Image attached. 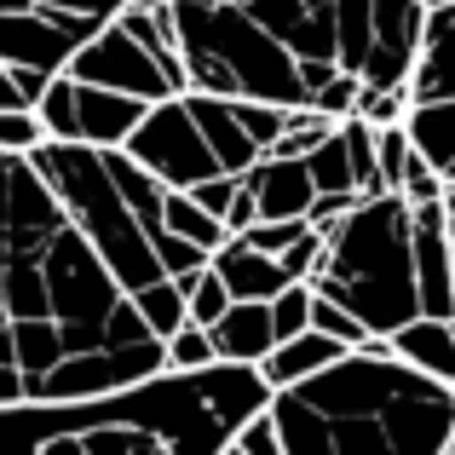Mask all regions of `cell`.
<instances>
[{"label": "cell", "mask_w": 455, "mask_h": 455, "mask_svg": "<svg viewBox=\"0 0 455 455\" xmlns=\"http://www.w3.org/2000/svg\"><path fill=\"white\" fill-rule=\"evenodd\" d=\"M185 196H196L202 208L213 213V220H225V213L236 208V196H243V179H231V173H220V179H208V185H196V190H185Z\"/></svg>", "instance_id": "32"}, {"label": "cell", "mask_w": 455, "mask_h": 455, "mask_svg": "<svg viewBox=\"0 0 455 455\" xmlns=\"http://www.w3.org/2000/svg\"><path fill=\"white\" fill-rule=\"evenodd\" d=\"M311 289L323 300L357 311L375 340H392L421 317V283H415V208L403 196H363V208L329 231Z\"/></svg>", "instance_id": "3"}, {"label": "cell", "mask_w": 455, "mask_h": 455, "mask_svg": "<svg viewBox=\"0 0 455 455\" xmlns=\"http://www.w3.org/2000/svg\"><path fill=\"white\" fill-rule=\"evenodd\" d=\"M167 236H185V243H196L202 254H220V248L231 243L225 220H213V213L202 208L196 196H185V190H173V196H167Z\"/></svg>", "instance_id": "21"}, {"label": "cell", "mask_w": 455, "mask_h": 455, "mask_svg": "<svg viewBox=\"0 0 455 455\" xmlns=\"http://www.w3.org/2000/svg\"><path fill=\"white\" fill-rule=\"evenodd\" d=\"M18 12H35V0H0V18H18Z\"/></svg>", "instance_id": "35"}, {"label": "cell", "mask_w": 455, "mask_h": 455, "mask_svg": "<svg viewBox=\"0 0 455 455\" xmlns=\"http://www.w3.org/2000/svg\"><path fill=\"white\" fill-rule=\"evenodd\" d=\"M104 156H110L116 190L127 196V208H133L139 225H145V236H150V243H156V236H167V196H173V190H167L150 167H139L127 150H104Z\"/></svg>", "instance_id": "17"}, {"label": "cell", "mask_w": 455, "mask_h": 455, "mask_svg": "<svg viewBox=\"0 0 455 455\" xmlns=\"http://www.w3.org/2000/svg\"><path fill=\"white\" fill-rule=\"evenodd\" d=\"M220 369V346H213V329H179L167 340V375H208Z\"/></svg>", "instance_id": "23"}, {"label": "cell", "mask_w": 455, "mask_h": 455, "mask_svg": "<svg viewBox=\"0 0 455 455\" xmlns=\"http://www.w3.org/2000/svg\"><path fill=\"white\" fill-rule=\"evenodd\" d=\"M403 127H410L415 150H421L438 173H450V167H455V99H444V104H415Z\"/></svg>", "instance_id": "19"}, {"label": "cell", "mask_w": 455, "mask_h": 455, "mask_svg": "<svg viewBox=\"0 0 455 455\" xmlns=\"http://www.w3.org/2000/svg\"><path fill=\"white\" fill-rule=\"evenodd\" d=\"M127 156H133L139 167H150L167 190H196V185H208V179H220V156H213L208 133H202V122L190 116L185 99L156 104L145 116V127L133 133Z\"/></svg>", "instance_id": "6"}, {"label": "cell", "mask_w": 455, "mask_h": 455, "mask_svg": "<svg viewBox=\"0 0 455 455\" xmlns=\"http://www.w3.org/2000/svg\"><path fill=\"white\" fill-rule=\"evenodd\" d=\"M213 271L225 277V289L236 294V300H254V306H271L283 289H294V277L283 271V259L259 254V248H248L243 236H231V243L213 254Z\"/></svg>", "instance_id": "14"}, {"label": "cell", "mask_w": 455, "mask_h": 455, "mask_svg": "<svg viewBox=\"0 0 455 455\" xmlns=\"http://www.w3.org/2000/svg\"><path fill=\"white\" fill-rule=\"evenodd\" d=\"M254 225H259V196H254V190L243 185V196H236V208L225 213V231H231V236H248Z\"/></svg>", "instance_id": "33"}, {"label": "cell", "mask_w": 455, "mask_h": 455, "mask_svg": "<svg viewBox=\"0 0 455 455\" xmlns=\"http://www.w3.org/2000/svg\"><path fill=\"white\" fill-rule=\"evenodd\" d=\"M311 311H317V289L311 283H294L271 300V317H277V340H300L311 334Z\"/></svg>", "instance_id": "27"}, {"label": "cell", "mask_w": 455, "mask_h": 455, "mask_svg": "<svg viewBox=\"0 0 455 455\" xmlns=\"http://www.w3.org/2000/svg\"><path fill=\"white\" fill-rule=\"evenodd\" d=\"M306 167H311L317 196H363V190H357V167H352V150H346V133H340V127H334V133L306 156Z\"/></svg>", "instance_id": "22"}, {"label": "cell", "mask_w": 455, "mask_h": 455, "mask_svg": "<svg viewBox=\"0 0 455 455\" xmlns=\"http://www.w3.org/2000/svg\"><path fill=\"white\" fill-rule=\"evenodd\" d=\"M236 116H243V127H248V139H254L259 150H277L283 145V133L294 127V110H283V104H254V99H236Z\"/></svg>", "instance_id": "26"}, {"label": "cell", "mask_w": 455, "mask_h": 455, "mask_svg": "<svg viewBox=\"0 0 455 455\" xmlns=\"http://www.w3.org/2000/svg\"><path fill=\"white\" fill-rule=\"evenodd\" d=\"M213 346H220V363H236V369H266V357L277 352V317L271 306H254V300H236L213 323Z\"/></svg>", "instance_id": "12"}, {"label": "cell", "mask_w": 455, "mask_h": 455, "mask_svg": "<svg viewBox=\"0 0 455 455\" xmlns=\"http://www.w3.org/2000/svg\"><path fill=\"white\" fill-rule=\"evenodd\" d=\"M173 23H179V58H185L190 92L311 110L306 64L248 6H225V0H173Z\"/></svg>", "instance_id": "4"}, {"label": "cell", "mask_w": 455, "mask_h": 455, "mask_svg": "<svg viewBox=\"0 0 455 455\" xmlns=\"http://www.w3.org/2000/svg\"><path fill=\"white\" fill-rule=\"evenodd\" d=\"M236 450L243 455H289L283 450V433H277V421H271V410H259L254 421L236 433Z\"/></svg>", "instance_id": "31"}, {"label": "cell", "mask_w": 455, "mask_h": 455, "mask_svg": "<svg viewBox=\"0 0 455 455\" xmlns=\"http://www.w3.org/2000/svg\"><path fill=\"white\" fill-rule=\"evenodd\" d=\"M69 76H76L81 87L127 92V99H145V104L185 99V81H179V76H173V69H167L156 52H145V46H139L133 35L122 29V23H110V29H99V35H92V41L76 52Z\"/></svg>", "instance_id": "7"}, {"label": "cell", "mask_w": 455, "mask_h": 455, "mask_svg": "<svg viewBox=\"0 0 455 455\" xmlns=\"http://www.w3.org/2000/svg\"><path fill=\"white\" fill-rule=\"evenodd\" d=\"M139 6H156V12H162V6H173V0H139Z\"/></svg>", "instance_id": "36"}, {"label": "cell", "mask_w": 455, "mask_h": 455, "mask_svg": "<svg viewBox=\"0 0 455 455\" xmlns=\"http://www.w3.org/2000/svg\"><path fill=\"white\" fill-rule=\"evenodd\" d=\"M46 145V122L35 110H0V156H35Z\"/></svg>", "instance_id": "30"}, {"label": "cell", "mask_w": 455, "mask_h": 455, "mask_svg": "<svg viewBox=\"0 0 455 455\" xmlns=\"http://www.w3.org/2000/svg\"><path fill=\"white\" fill-rule=\"evenodd\" d=\"M35 116L46 122V145H76V76H58Z\"/></svg>", "instance_id": "25"}, {"label": "cell", "mask_w": 455, "mask_h": 455, "mask_svg": "<svg viewBox=\"0 0 455 455\" xmlns=\"http://www.w3.org/2000/svg\"><path fill=\"white\" fill-rule=\"evenodd\" d=\"M415 104H444L455 99V6H427V41L410 76Z\"/></svg>", "instance_id": "13"}, {"label": "cell", "mask_w": 455, "mask_h": 455, "mask_svg": "<svg viewBox=\"0 0 455 455\" xmlns=\"http://www.w3.org/2000/svg\"><path fill=\"white\" fill-rule=\"evenodd\" d=\"M220 455H243V450H236V438H231V444H225V450H220Z\"/></svg>", "instance_id": "37"}, {"label": "cell", "mask_w": 455, "mask_h": 455, "mask_svg": "<svg viewBox=\"0 0 455 455\" xmlns=\"http://www.w3.org/2000/svg\"><path fill=\"white\" fill-rule=\"evenodd\" d=\"M375 0H334V64L363 76L375 58Z\"/></svg>", "instance_id": "18"}, {"label": "cell", "mask_w": 455, "mask_h": 455, "mask_svg": "<svg viewBox=\"0 0 455 455\" xmlns=\"http://www.w3.org/2000/svg\"><path fill=\"white\" fill-rule=\"evenodd\" d=\"M259 410H271L266 375L220 363L92 403L0 410V455H220Z\"/></svg>", "instance_id": "1"}, {"label": "cell", "mask_w": 455, "mask_h": 455, "mask_svg": "<svg viewBox=\"0 0 455 455\" xmlns=\"http://www.w3.org/2000/svg\"><path fill=\"white\" fill-rule=\"evenodd\" d=\"M410 110H415L410 87H363V99H357V116L369 127H403Z\"/></svg>", "instance_id": "28"}, {"label": "cell", "mask_w": 455, "mask_h": 455, "mask_svg": "<svg viewBox=\"0 0 455 455\" xmlns=\"http://www.w3.org/2000/svg\"><path fill=\"white\" fill-rule=\"evenodd\" d=\"M357 99H363V76H352V69H334V76L323 81V92L311 99V110L329 116V122H352V116H357Z\"/></svg>", "instance_id": "29"}, {"label": "cell", "mask_w": 455, "mask_h": 455, "mask_svg": "<svg viewBox=\"0 0 455 455\" xmlns=\"http://www.w3.org/2000/svg\"><path fill=\"white\" fill-rule=\"evenodd\" d=\"M35 173L46 179L58 202H64L69 225L99 248V259L116 271L127 294H145L150 283H162V259H156V243L145 236V225L133 220L127 196L116 190V173H110V156L92 150V145H41L29 156Z\"/></svg>", "instance_id": "5"}, {"label": "cell", "mask_w": 455, "mask_h": 455, "mask_svg": "<svg viewBox=\"0 0 455 455\" xmlns=\"http://www.w3.org/2000/svg\"><path fill=\"white\" fill-rule=\"evenodd\" d=\"M133 306H139V317L150 323L156 340H173L179 329H190V294H185V283H179V277L150 283L145 294H133Z\"/></svg>", "instance_id": "20"}, {"label": "cell", "mask_w": 455, "mask_h": 455, "mask_svg": "<svg viewBox=\"0 0 455 455\" xmlns=\"http://www.w3.org/2000/svg\"><path fill=\"white\" fill-rule=\"evenodd\" d=\"M392 357H403L410 369H421V375L455 387V323H444V317H415L410 329L392 334Z\"/></svg>", "instance_id": "16"}, {"label": "cell", "mask_w": 455, "mask_h": 455, "mask_svg": "<svg viewBox=\"0 0 455 455\" xmlns=\"http://www.w3.org/2000/svg\"><path fill=\"white\" fill-rule=\"evenodd\" d=\"M243 185L259 196V220H311V208H317L311 167L306 162H289V156H266Z\"/></svg>", "instance_id": "11"}, {"label": "cell", "mask_w": 455, "mask_h": 455, "mask_svg": "<svg viewBox=\"0 0 455 455\" xmlns=\"http://www.w3.org/2000/svg\"><path fill=\"white\" fill-rule=\"evenodd\" d=\"M156 104L127 99V92H104V87H81L76 81V145L92 150H127L133 133L145 127V116Z\"/></svg>", "instance_id": "9"}, {"label": "cell", "mask_w": 455, "mask_h": 455, "mask_svg": "<svg viewBox=\"0 0 455 455\" xmlns=\"http://www.w3.org/2000/svg\"><path fill=\"white\" fill-rule=\"evenodd\" d=\"M346 357V346L340 340H329V334H300V340H283L277 352L266 357V369H259V375H266V387L271 392H289V387H306V380H317L323 369H334Z\"/></svg>", "instance_id": "15"}, {"label": "cell", "mask_w": 455, "mask_h": 455, "mask_svg": "<svg viewBox=\"0 0 455 455\" xmlns=\"http://www.w3.org/2000/svg\"><path fill=\"white\" fill-rule=\"evenodd\" d=\"M271 421L289 455H455V387L375 340L306 387L271 392Z\"/></svg>", "instance_id": "2"}, {"label": "cell", "mask_w": 455, "mask_h": 455, "mask_svg": "<svg viewBox=\"0 0 455 455\" xmlns=\"http://www.w3.org/2000/svg\"><path fill=\"white\" fill-rule=\"evenodd\" d=\"M179 283H185V294H190V323H196V329H213V323L236 306V294L225 289V277L213 266L196 271V277H179Z\"/></svg>", "instance_id": "24"}, {"label": "cell", "mask_w": 455, "mask_h": 455, "mask_svg": "<svg viewBox=\"0 0 455 455\" xmlns=\"http://www.w3.org/2000/svg\"><path fill=\"white\" fill-rule=\"evenodd\" d=\"M225 6H254V0H225Z\"/></svg>", "instance_id": "38"}, {"label": "cell", "mask_w": 455, "mask_h": 455, "mask_svg": "<svg viewBox=\"0 0 455 455\" xmlns=\"http://www.w3.org/2000/svg\"><path fill=\"white\" fill-rule=\"evenodd\" d=\"M185 104H190V116L202 122V133H208L213 156H220V173L248 179L259 162H266V150H259L254 139H248L243 116H236V99H213V92H185Z\"/></svg>", "instance_id": "10"}, {"label": "cell", "mask_w": 455, "mask_h": 455, "mask_svg": "<svg viewBox=\"0 0 455 455\" xmlns=\"http://www.w3.org/2000/svg\"><path fill=\"white\" fill-rule=\"evenodd\" d=\"M415 283H421V317L455 323V231L438 208H415Z\"/></svg>", "instance_id": "8"}, {"label": "cell", "mask_w": 455, "mask_h": 455, "mask_svg": "<svg viewBox=\"0 0 455 455\" xmlns=\"http://www.w3.org/2000/svg\"><path fill=\"white\" fill-rule=\"evenodd\" d=\"M0 110H29L18 92V76H12V64H0Z\"/></svg>", "instance_id": "34"}]
</instances>
